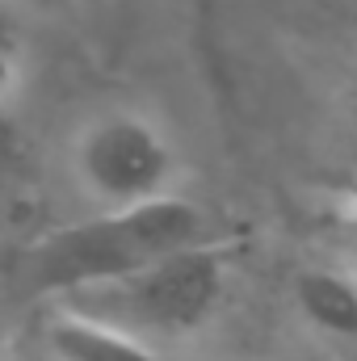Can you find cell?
<instances>
[{
    "label": "cell",
    "mask_w": 357,
    "mask_h": 361,
    "mask_svg": "<svg viewBox=\"0 0 357 361\" xmlns=\"http://www.w3.org/2000/svg\"><path fill=\"white\" fill-rule=\"evenodd\" d=\"M206 214L185 202L181 193L126 206V210H97L80 223L55 227L42 235L25 257V286L38 298H68L92 286L131 277L164 257H177L185 248L210 244Z\"/></svg>",
    "instance_id": "1"
},
{
    "label": "cell",
    "mask_w": 357,
    "mask_h": 361,
    "mask_svg": "<svg viewBox=\"0 0 357 361\" xmlns=\"http://www.w3.org/2000/svg\"><path fill=\"white\" fill-rule=\"evenodd\" d=\"M223 290H227V244L210 240L177 257H164L131 277L68 294L55 307L109 324L135 341L160 345V341H181L202 324H210V315L223 302Z\"/></svg>",
    "instance_id": "2"
},
{
    "label": "cell",
    "mask_w": 357,
    "mask_h": 361,
    "mask_svg": "<svg viewBox=\"0 0 357 361\" xmlns=\"http://www.w3.org/2000/svg\"><path fill=\"white\" fill-rule=\"evenodd\" d=\"M72 173L97 210H126L173 197L181 156L143 109H101L72 143Z\"/></svg>",
    "instance_id": "3"
},
{
    "label": "cell",
    "mask_w": 357,
    "mask_h": 361,
    "mask_svg": "<svg viewBox=\"0 0 357 361\" xmlns=\"http://www.w3.org/2000/svg\"><path fill=\"white\" fill-rule=\"evenodd\" d=\"M47 357L51 361H169L156 345L135 341L109 324H97L89 315L59 311L47 319Z\"/></svg>",
    "instance_id": "4"
},
{
    "label": "cell",
    "mask_w": 357,
    "mask_h": 361,
    "mask_svg": "<svg viewBox=\"0 0 357 361\" xmlns=\"http://www.w3.org/2000/svg\"><path fill=\"white\" fill-rule=\"evenodd\" d=\"M294 302L311 328L337 341H357V281L337 269H303L294 277Z\"/></svg>",
    "instance_id": "5"
}]
</instances>
